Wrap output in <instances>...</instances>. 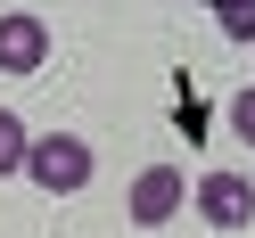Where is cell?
Instances as JSON below:
<instances>
[{
  "label": "cell",
  "mask_w": 255,
  "mask_h": 238,
  "mask_svg": "<svg viewBox=\"0 0 255 238\" xmlns=\"http://www.w3.org/2000/svg\"><path fill=\"white\" fill-rule=\"evenodd\" d=\"M189 205H198V222H214V230H247L255 181H247V172H206V181L189 189Z\"/></svg>",
  "instance_id": "7a4b0ae2"
},
{
  "label": "cell",
  "mask_w": 255,
  "mask_h": 238,
  "mask_svg": "<svg viewBox=\"0 0 255 238\" xmlns=\"http://www.w3.org/2000/svg\"><path fill=\"white\" fill-rule=\"evenodd\" d=\"M25 156H33V132L0 107V172H25Z\"/></svg>",
  "instance_id": "5b68a950"
},
{
  "label": "cell",
  "mask_w": 255,
  "mask_h": 238,
  "mask_svg": "<svg viewBox=\"0 0 255 238\" xmlns=\"http://www.w3.org/2000/svg\"><path fill=\"white\" fill-rule=\"evenodd\" d=\"M25 172H33V189H50V197H74V189H91L99 156H91V140H74V132H41L33 156H25Z\"/></svg>",
  "instance_id": "6da1fadb"
},
{
  "label": "cell",
  "mask_w": 255,
  "mask_h": 238,
  "mask_svg": "<svg viewBox=\"0 0 255 238\" xmlns=\"http://www.w3.org/2000/svg\"><path fill=\"white\" fill-rule=\"evenodd\" d=\"M173 214H181V172H173V164H148L132 181V222L156 230V222H173Z\"/></svg>",
  "instance_id": "277c9868"
},
{
  "label": "cell",
  "mask_w": 255,
  "mask_h": 238,
  "mask_svg": "<svg viewBox=\"0 0 255 238\" xmlns=\"http://www.w3.org/2000/svg\"><path fill=\"white\" fill-rule=\"evenodd\" d=\"M206 17H214L231 41H255V0H206Z\"/></svg>",
  "instance_id": "8992f818"
},
{
  "label": "cell",
  "mask_w": 255,
  "mask_h": 238,
  "mask_svg": "<svg viewBox=\"0 0 255 238\" xmlns=\"http://www.w3.org/2000/svg\"><path fill=\"white\" fill-rule=\"evenodd\" d=\"M41 66H50V25L8 8L0 17V74H41Z\"/></svg>",
  "instance_id": "3957f363"
},
{
  "label": "cell",
  "mask_w": 255,
  "mask_h": 238,
  "mask_svg": "<svg viewBox=\"0 0 255 238\" xmlns=\"http://www.w3.org/2000/svg\"><path fill=\"white\" fill-rule=\"evenodd\" d=\"M231 132L255 148V90H239V99H231Z\"/></svg>",
  "instance_id": "52a82bcc"
}]
</instances>
